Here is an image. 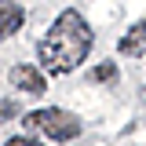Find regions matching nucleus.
<instances>
[{
  "instance_id": "39448f33",
  "label": "nucleus",
  "mask_w": 146,
  "mask_h": 146,
  "mask_svg": "<svg viewBox=\"0 0 146 146\" xmlns=\"http://www.w3.org/2000/svg\"><path fill=\"white\" fill-rule=\"evenodd\" d=\"M22 7H15V4H4L0 7V40H7V36L15 33V29H22Z\"/></svg>"
},
{
  "instance_id": "f03ea898",
  "label": "nucleus",
  "mask_w": 146,
  "mask_h": 146,
  "mask_svg": "<svg viewBox=\"0 0 146 146\" xmlns=\"http://www.w3.org/2000/svg\"><path fill=\"white\" fill-rule=\"evenodd\" d=\"M26 131H44L48 139H58V143H70L80 135V121L66 113V110H36L29 117H22Z\"/></svg>"
},
{
  "instance_id": "f257e3e1",
  "label": "nucleus",
  "mask_w": 146,
  "mask_h": 146,
  "mask_svg": "<svg viewBox=\"0 0 146 146\" xmlns=\"http://www.w3.org/2000/svg\"><path fill=\"white\" fill-rule=\"evenodd\" d=\"M91 51V29L80 11H62L40 40V62L48 73H73Z\"/></svg>"
},
{
  "instance_id": "7ed1b4c3",
  "label": "nucleus",
  "mask_w": 146,
  "mask_h": 146,
  "mask_svg": "<svg viewBox=\"0 0 146 146\" xmlns=\"http://www.w3.org/2000/svg\"><path fill=\"white\" fill-rule=\"evenodd\" d=\"M11 84H15L18 91H26V95H44V91H48L44 73L33 70V66H15V70H11Z\"/></svg>"
},
{
  "instance_id": "6e6552de",
  "label": "nucleus",
  "mask_w": 146,
  "mask_h": 146,
  "mask_svg": "<svg viewBox=\"0 0 146 146\" xmlns=\"http://www.w3.org/2000/svg\"><path fill=\"white\" fill-rule=\"evenodd\" d=\"M4 146H40V143H36L33 135H15V139H7Z\"/></svg>"
},
{
  "instance_id": "0eeeda50",
  "label": "nucleus",
  "mask_w": 146,
  "mask_h": 146,
  "mask_svg": "<svg viewBox=\"0 0 146 146\" xmlns=\"http://www.w3.org/2000/svg\"><path fill=\"white\" fill-rule=\"evenodd\" d=\"M15 113H18V106H15V102H7V99H4V102H0V124H4V121H11Z\"/></svg>"
},
{
  "instance_id": "423d86ee",
  "label": "nucleus",
  "mask_w": 146,
  "mask_h": 146,
  "mask_svg": "<svg viewBox=\"0 0 146 146\" xmlns=\"http://www.w3.org/2000/svg\"><path fill=\"white\" fill-rule=\"evenodd\" d=\"M113 77H117V62H102V66L91 70V80H99V84L102 80H113Z\"/></svg>"
},
{
  "instance_id": "20e7f679",
  "label": "nucleus",
  "mask_w": 146,
  "mask_h": 146,
  "mask_svg": "<svg viewBox=\"0 0 146 146\" xmlns=\"http://www.w3.org/2000/svg\"><path fill=\"white\" fill-rule=\"evenodd\" d=\"M121 55H146V18L135 22L121 40Z\"/></svg>"
}]
</instances>
